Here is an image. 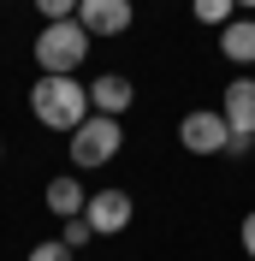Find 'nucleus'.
<instances>
[{"label":"nucleus","instance_id":"f257e3e1","mask_svg":"<svg viewBox=\"0 0 255 261\" xmlns=\"http://www.w3.org/2000/svg\"><path fill=\"white\" fill-rule=\"evenodd\" d=\"M30 113H36V125L71 137L89 119V83H78V77H36L30 83Z\"/></svg>","mask_w":255,"mask_h":261},{"label":"nucleus","instance_id":"f03ea898","mask_svg":"<svg viewBox=\"0 0 255 261\" xmlns=\"http://www.w3.org/2000/svg\"><path fill=\"white\" fill-rule=\"evenodd\" d=\"M83 54H89V30H83L78 18L42 24V36H36V65H42V77H78Z\"/></svg>","mask_w":255,"mask_h":261},{"label":"nucleus","instance_id":"7ed1b4c3","mask_svg":"<svg viewBox=\"0 0 255 261\" xmlns=\"http://www.w3.org/2000/svg\"><path fill=\"white\" fill-rule=\"evenodd\" d=\"M119 148H125V125L107 119V113H89L78 130H71V166H78V172L119 161Z\"/></svg>","mask_w":255,"mask_h":261},{"label":"nucleus","instance_id":"20e7f679","mask_svg":"<svg viewBox=\"0 0 255 261\" xmlns=\"http://www.w3.org/2000/svg\"><path fill=\"white\" fill-rule=\"evenodd\" d=\"M178 143L190 154H232V125H225L220 107H190L178 119Z\"/></svg>","mask_w":255,"mask_h":261},{"label":"nucleus","instance_id":"39448f33","mask_svg":"<svg viewBox=\"0 0 255 261\" xmlns=\"http://www.w3.org/2000/svg\"><path fill=\"white\" fill-rule=\"evenodd\" d=\"M131 214H137L131 190H95V196H89V208H83V226L95 231V238H119V231L131 226Z\"/></svg>","mask_w":255,"mask_h":261},{"label":"nucleus","instance_id":"423d86ee","mask_svg":"<svg viewBox=\"0 0 255 261\" xmlns=\"http://www.w3.org/2000/svg\"><path fill=\"white\" fill-rule=\"evenodd\" d=\"M131 0H78V24L89 36H125L131 30Z\"/></svg>","mask_w":255,"mask_h":261},{"label":"nucleus","instance_id":"0eeeda50","mask_svg":"<svg viewBox=\"0 0 255 261\" xmlns=\"http://www.w3.org/2000/svg\"><path fill=\"white\" fill-rule=\"evenodd\" d=\"M220 113L232 125V137H255V77H232L220 95Z\"/></svg>","mask_w":255,"mask_h":261},{"label":"nucleus","instance_id":"6e6552de","mask_svg":"<svg viewBox=\"0 0 255 261\" xmlns=\"http://www.w3.org/2000/svg\"><path fill=\"white\" fill-rule=\"evenodd\" d=\"M131 95H137V89H131V77H125V71H101V77L89 83V113L119 119V113L131 107Z\"/></svg>","mask_w":255,"mask_h":261},{"label":"nucleus","instance_id":"1a4fd4ad","mask_svg":"<svg viewBox=\"0 0 255 261\" xmlns=\"http://www.w3.org/2000/svg\"><path fill=\"white\" fill-rule=\"evenodd\" d=\"M83 208H89V190H83L71 172H65V178H48V214L54 220H83Z\"/></svg>","mask_w":255,"mask_h":261},{"label":"nucleus","instance_id":"9d476101","mask_svg":"<svg viewBox=\"0 0 255 261\" xmlns=\"http://www.w3.org/2000/svg\"><path fill=\"white\" fill-rule=\"evenodd\" d=\"M220 54L232 65H255V18H232L220 30Z\"/></svg>","mask_w":255,"mask_h":261},{"label":"nucleus","instance_id":"9b49d317","mask_svg":"<svg viewBox=\"0 0 255 261\" xmlns=\"http://www.w3.org/2000/svg\"><path fill=\"white\" fill-rule=\"evenodd\" d=\"M190 18H196V24H214V30H225V24L238 18V0H190Z\"/></svg>","mask_w":255,"mask_h":261},{"label":"nucleus","instance_id":"f8f14e48","mask_svg":"<svg viewBox=\"0 0 255 261\" xmlns=\"http://www.w3.org/2000/svg\"><path fill=\"white\" fill-rule=\"evenodd\" d=\"M36 12L48 24H60V18H78V0H36Z\"/></svg>","mask_w":255,"mask_h":261},{"label":"nucleus","instance_id":"ddd939ff","mask_svg":"<svg viewBox=\"0 0 255 261\" xmlns=\"http://www.w3.org/2000/svg\"><path fill=\"white\" fill-rule=\"evenodd\" d=\"M89 238H95V231L83 226V220H65V238H60V244H65V249H83Z\"/></svg>","mask_w":255,"mask_h":261},{"label":"nucleus","instance_id":"4468645a","mask_svg":"<svg viewBox=\"0 0 255 261\" xmlns=\"http://www.w3.org/2000/svg\"><path fill=\"white\" fill-rule=\"evenodd\" d=\"M24 261H71V249H65V244H36Z\"/></svg>","mask_w":255,"mask_h":261},{"label":"nucleus","instance_id":"2eb2a0df","mask_svg":"<svg viewBox=\"0 0 255 261\" xmlns=\"http://www.w3.org/2000/svg\"><path fill=\"white\" fill-rule=\"evenodd\" d=\"M243 255L255 261V214H249V220H243Z\"/></svg>","mask_w":255,"mask_h":261},{"label":"nucleus","instance_id":"dca6fc26","mask_svg":"<svg viewBox=\"0 0 255 261\" xmlns=\"http://www.w3.org/2000/svg\"><path fill=\"white\" fill-rule=\"evenodd\" d=\"M238 12H255V0H238Z\"/></svg>","mask_w":255,"mask_h":261},{"label":"nucleus","instance_id":"f3484780","mask_svg":"<svg viewBox=\"0 0 255 261\" xmlns=\"http://www.w3.org/2000/svg\"><path fill=\"white\" fill-rule=\"evenodd\" d=\"M0 161H6V148H0Z\"/></svg>","mask_w":255,"mask_h":261}]
</instances>
